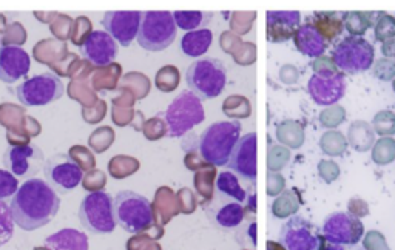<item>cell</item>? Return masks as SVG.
Returning a JSON list of instances; mask_svg holds the SVG:
<instances>
[{
	"instance_id": "cell-1",
	"label": "cell",
	"mask_w": 395,
	"mask_h": 250,
	"mask_svg": "<svg viewBox=\"0 0 395 250\" xmlns=\"http://www.w3.org/2000/svg\"><path fill=\"white\" fill-rule=\"evenodd\" d=\"M59 208V195L40 178L26 179L10 202L12 221L26 232L50 224L56 218Z\"/></svg>"
},
{
	"instance_id": "cell-2",
	"label": "cell",
	"mask_w": 395,
	"mask_h": 250,
	"mask_svg": "<svg viewBox=\"0 0 395 250\" xmlns=\"http://www.w3.org/2000/svg\"><path fill=\"white\" fill-rule=\"evenodd\" d=\"M241 138V124L238 120H222L207 127L200 139V153L207 164L227 166L231 152Z\"/></svg>"
},
{
	"instance_id": "cell-3",
	"label": "cell",
	"mask_w": 395,
	"mask_h": 250,
	"mask_svg": "<svg viewBox=\"0 0 395 250\" xmlns=\"http://www.w3.org/2000/svg\"><path fill=\"white\" fill-rule=\"evenodd\" d=\"M114 220L122 231L128 233H142L155 224L153 207L142 195L122 190L113 198Z\"/></svg>"
},
{
	"instance_id": "cell-4",
	"label": "cell",
	"mask_w": 395,
	"mask_h": 250,
	"mask_svg": "<svg viewBox=\"0 0 395 250\" xmlns=\"http://www.w3.org/2000/svg\"><path fill=\"white\" fill-rule=\"evenodd\" d=\"M187 85L198 98L213 99L226 89L227 70L221 60L215 57H202L188 66Z\"/></svg>"
},
{
	"instance_id": "cell-5",
	"label": "cell",
	"mask_w": 395,
	"mask_h": 250,
	"mask_svg": "<svg viewBox=\"0 0 395 250\" xmlns=\"http://www.w3.org/2000/svg\"><path fill=\"white\" fill-rule=\"evenodd\" d=\"M170 138H181L193 127L206 119V111L201 99L195 93L186 90L176 96L164 113Z\"/></svg>"
},
{
	"instance_id": "cell-6",
	"label": "cell",
	"mask_w": 395,
	"mask_h": 250,
	"mask_svg": "<svg viewBox=\"0 0 395 250\" xmlns=\"http://www.w3.org/2000/svg\"><path fill=\"white\" fill-rule=\"evenodd\" d=\"M176 31L178 28H176L173 12L147 11L142 15L136 40L147 51H162L173 44Z\"/></svg>"
},
{
	"instance_id": "cell-7",
	"label": "cell",
	"mask_w": 395,
	"mask_h": 250,
	"mask_svg": "<svg viewBox=\"0 0 395 250\" xmlns=\"http://www.w3.org/2000/svg\"><path fill=\"white\" fill-rule=\"evenodd\" d=\"M79 221L87 232L94 235L112 233L116 229L112 195L107 192L88 193L80 202Z\"/></svg>"
},
{
	"instance_id": "cell-8",
	"label": "cell",
	"mask_w": 395,
	"mask_h": 250,
	"mask_svg": "<svg viewBox=\"0 0 395 250\" xmlns=\"http://www.w3.org/2000/svg\"><path fill=\"white\" fill-rule=\"evenodd\" d=\"M332 62L342 73L357 74L369 70L376 59V50L363 37L347 36L333 46Z\"/></svg>"
},
{
	"instance_id": "cell-9",
	"label": "cell",
	"mask_w": 395,
	"mask_h": 250,
	"mask_svg": "<svg viewBox=\"0 0 395 250\" xmlns=\"http://www.w3.org/2000/svg\"><path fill=\"white\" fill-rule=\"evenodd\" d=\"M64 84L56 73L46 71L36 74L16 89L19 102L25 107H44L64 96Z\"/></svg>"
},
{
	"instance_id": "cell-10",
	"label": "cell",
	"mask_w": 395,
	"mask_h": 250,
	"mask_svg": "<svg viewBox=\"0 0 395 250\" xmlns=\"http://www.w3.org/2000/svg\"><path fill=\"white\" fill-rule=\"evenodd\" d=\"M42 170L46 184L58 195L73 192L84 178L82 168L78 166V162L64 153H56L46 159Z\"/></svg>"
},
{
	"instance_id": "cell-11",
	"label": "cell",
	"mask_w": 395,
	"mask_h": 250,
	"mask_svg": "<svg viewBox=\"0 0 395 250\" xmlns=\"http://www.w3.org/2000/svg\"><path fill=\"white\" fill-rule=\"evenodd\" d=\"M44 164V152L37 145H11L3 154L5 170L16 178L33 179L42 170Z\"/></svg>"
},
{
	"instance_id": "cell-12",
	"label": "cell",
	"mask_w": 395,
	"mask_h": 250,
	"mask_svg": "<svg viewBox=\"0 0 395 250\" xmlns=\"http://www.w3.org/2000/svg\"><path fill=\"white\" fill-rule=\"evenodd\" d=\"M308 90L312 100L317 105H335L346 94L344 73L338 69L313 73L309 79Z\"/></svg>"
},
{
	"instance_id": "cell-13",
	"label": "cell",
	"mask_w": 395,
	"mask_h": 250,
	"mask_svg": "<svg viewBox=\"0 0 395 250\" xmlns=\"http://www.w3.org/2000/svg\"><path fill=\"white\" fill-rule=\"evenodd\" d=\"M362 221L347 212H337L324 220L323 238L337 246H356L363 238Z\"/></svg>"
},
{
	"instance_id": "cell-14",
	"label": "cell",
	"mask_w": 395,
	"mask_h": 250,
	"mask_svg": "<svg viewBox=\"0 0 395 250\" xmlns=\"http://www.w3.org/2000/svg\"><path fill=\"white\" fill-rule=\"evenodd\" d=\"M322 236L310 221L292 216L281 229V244L286 250H318Z\"/></svg>"
},
{
	"instance_id": "cell-15",
	"label": "cell",
	"mask_w": 395,
	"mask_h": 250,
	"mask_svg": "<svg viewBox=\"0 0 395 250\" xmlns=\"http://www.w3.org/2000/svg\"><path fill=\"white\" fill-rule=\"evenodd\" d=\"M258 136L255 132L244 134L231 152V157L227 166L234 170L238 177L249 182H255L258 175Z\"/></svg>"
},
{
	"instance_id": "cell-16",
	"label": "cell",
	"mask_w": 395,
	"mask_h": 250,
	"mask_svg": "<svg viewBox=\"0 0 395 250\" xmlns=\"http://www.w3.org/2000/svg\"><path fill=\"white\" fill-rule=\"evenodd\" d=\"M142 15L141 11H107L102 25L119 45L130 46L138 36Z\"/></svg>"
},
{
	"instance_id": "cell-17",
	"label": "cell",
	"mask_w": 395,
	"mask_h": 250,
	"mask_svg": "<svg viewBox=\"0 0 395 250\" xmlns=\"http://www.w3.org/2000/svg\"><path fill=\"white\" fill-rule=\"evenodd\" d=\"M79 51L82 56L96 66H107L118 57V44L107 31H91L84 42L80 44Z\"/></svg>"
},
{
	"instance_id": "cell-18",
	"label": "cell",
	"mask_w": 395,
	"mask_h": 250,
	"mask_svg": "<svg viewBox=\"0 0 395 250\" xmlns=\"http://www.w3.org/2000/svg\"><path fill=\"white\" fill-rule=\"evenodd\" d=\"M31 59L24 48L15 45L2 46L0 50V80L12 84L30 73Z\"/></svg>"
},
{
	"instance_id": "cell-19",
	"label": "cell",
	"mask_w": 395,
	"mask_h": 250,
	"mask_svg": "<svg viewBox=\"0 0 395 250\" xmlns=\"http://www.w3.org/2000/svg\"><path fill=\"white\" fill-rule=\"evenodd\" d=\"M267 24V40L272 44H283L294 37L295 31L301 25L299 11H269L265 17Z\"/></svg>"
},
{
	"instance_id": "cell-20",
	"label": "cell",
	"mask_w": 395,
	"mask_h": 250,
	"mask_svg": "<svg viewBox=\"0 0 395 250\" xmlns=\"http://www.w3.org/2000/svg\"><path fill=\"white\" fill-rule=\"evenodd\" d=\"M292 39H294L297 50L304 54V56H309L312 59H318L324 56V53L329 46L328 40L322 36V33H319L310 22L299 25Z\"/></svg>"
},
{
	"instance_id": "cell-21",
	"label": "cell",
	"mask_w": 395,
	"mask_h": 250,
	"mask_svg": "<svg viewBox=\"0 0 395 250\" xmlns=\"http://www.w3.org/2000/svg\"><path fill=\"white\" fill-rule=\"evenodd\" d=\"M220 198L222 199V204L220 207L210 208L207 207L209 216L212 218L215 224L221 227H238L241 226V222L246 220V212H244V206L236 202L234 199L224 198L220 195Z\"/></svg>"
},
{
	"instance_id": "cell-22",
	"label": "cell",
	"mask_w": 395,
	"mask_h": 250,
	"mask_svg": "<svg viewBox=\"0 0 395 250\" xmlns=\"http://www.w3.org/2000/svg\"><path fill=\"white\" fill-rule=\"evenodd\" d=\"M308 22H310L322 33V36L328 40V44H332L344 31L343 17L335 11H317L308 19Z\"/></svg>"
},
{
	"instance_id": "cell-23",
	"label": "cell",
	"mask_w": 395,
	"mask_h": 250,
	"mask_svg": "<svg viewBox=\"0 0 395 250\" xmlns=\"http://www.w3.org/2000/svg\"><path fill=\"white\" fill-rule=\"evenodd\" d=\"M45 246L50 250H88V238L76 229H62L46 236Z\"/></svg>"
},
{
	"instance_id": "cell-24",
	"label": "cell",
	"mask_w": 395,
	"mask_h": 250,
	"mask_svg": "<svg viewBox=\"0 0 395 250\" xmlns=\"http://www.w3.org/2000/svg\"><path fill=\"white\" fill-rule=\"evenodd\" d=\"M347 144L358 153H365L371 150L376 144V132L369 123L366 120H353L347 132Z\"/></svg>"
},
{
	"instance_id": "cell-25",
	"label": "cell",
	"mask_w": 395,
	"mask_h": 250,
	"mask_svg": "<svg viewBox=\"0 0 395 250\" xmlns=\"http://www.w3.org/2000/svg\"><path fill=\"white\" fill-rule=\"evenodd\" d=\"M213 40L212 31L209 28H201L195 31H188L181 40V48L186 56L200 57L204 53H207Z\"/></svg>"
},
{
	"instance_id": "cell-26",
	"label": "cell",
	"mask_w": 395,
	"mask_h": 250,
	"mask_svg": "<svg viewBox=\"0 0 395 250\" xmlns=\"http://www.w3.org/2000/svg\"><path fill=\"white\" fill-rule=\"evenodd\" d=\"M380 12L371 11H346L343 12L344 30L349 31L353 37H362L365 33L376 25Z\"/></svg>"
},
{
	"instance_id": "cell-27",
	"label": "cell",
	"mask_w": 395,
	"mask_h": 250,
	"mask_svg": "<svg viewBox=\"0 0 395 250\" xmlns=\"http://www.w3.org/2000/svg\"><path fill=\"white\" fill-rule=\"evenodd\" d=\"M301 202V195H299L298 188L284 190L281 195H278L274 204H272V213L278 220L290 218V216H294L299 211Z\"/></svg>"
},
{
	"instance_id": "cell-28",
	"label": "cell",
	"mask_w": 395,
	"mask_h": 250,
	"mask_svg": "<svg viewBox=\"0 0 395 250\" xmlns=\"http://www.w3.org/2000/svg\"><path fill=\"white\" fill-rule=\"evenodd\" d=\"M276 139L289 150H295L304 144V127L294 119H286L276 127Z\"/></svg>"
},
{
	"instance_id": "cell-29",
	"label": "cell",
	"mask_w": 395,
	"mask_h": 250,
	"mask_svg": "<svg viewBox=\"0 0 395 250\" xmlns=\"http://www.w3.org/2000/svg\"><path fill=\"white\" fill-rule=\"evenodd\" d=\"M216 167L212 164H207L201 170L195 173V188L198 197L201 198L202 207L212 202L215 197V182H216Z\"/></svg>"
},
{
	"instance_id": "cell-30",
	"label": "cell",
	"mask_w": 395,
	"mask_h": 250,
	"mask_svg": "<svg viewBox=\"0 0 395 250\" xmlns=\"http://www.w3.org/2000/svg\"><path fill=\"white\" fill-rule=\"evenodd\" d=\"M216 190L224 198L234 199L240 204H244L247 199V192L240 184V179L235 173L221 172L216 178Z\"/></svg>"
},
{
	"instance_id": "cell-31",
	"label": "cell",
	"mask_w": 395,
	"mask_h": 250,
	"mask_svg": "<svg viewBox=\"0 0 395 250\" xmlns=\"http://www.w3.org/2000/svg\"><path fill=\"white\" fill-rule=\"evenodd\" d=\"M347 145L349 144H347L346 136L338 130H328L319 139V147H322L323 153L329 154V157H343Z\"/></svg>"
},
{
	"instance_id": "cell-32",
	"label": "cell",
	"mask_w": 395,
	"mask_h": 250,
	"mask_svg": "<svg viewBox=\"0 0 395 250\" xmlns=\"http://www.w3.org/2000/svg\"><path fill=\"white\" fill-rule=\"evenodd\" d=\"M153 206H159V215H161V222L170 221L173 218L175 215L179 213V207H178V199H176L175 193L170 190L167 187H162L161 190L156 193V201Z\"/></svg>"
},
{
	"instance_id": "cell-33",
	"label": "cell",
	"mask_w": 395,
	"mask_h": 250,
	"mask_svg": "<svg viewBox=\"0 0 395 250\" xmlns=\"http://www.w3.org/2000/svg\"><path fill=\"white\" fill-rule=\"evenodd\" d=\"M222 111L226 116L234 119H246L250 116L252 107L247 98L240 94H231L222 104Z\"/></svg>"
},
{
	"instance_id": "cell-34",
	"label": "cell",
	"mask_w": 395,
	"mask_h": 250,
	"mask_svg": "<svg viewBox=\"0 0 395 250\" xmlns=\"http://www.w3.org/2000/svg\"><path fill=\"white\" fill-rule=\"evenodd\" d=\"M395 159V139L385 136L372 145V161L377 166H387Z\"/></svg>"
},
{
	"instance_id": "cell-35",
	"label": "cell",
	"mask_w": 395,
	"mask_h": 250,
	"mask_svg": "<svg viewBox=\"0 0 395 250\" xmlns=\"http://www.w3.org/2000/svg\"><path fill=\"white\" fill-rule=\"evenodd\" d=\"M179 82H181L179 70L173 65L162 66L158 74H156V87L164 93H170L178 89Z\"/></svg>"
},
{
	"instance_id": "cell-36",
	"label": "cell",
	"mask_w": 395,
	"mask_h": 250,
	"mask_svg": "<svg viewBox=\"0 0 395 250\" xmlns=\"http://www.w3.org/2000/svg\"><path fill=\"white\" fill-rule=\"evenodd\" d=\"M290 161V150L280 144H270L267 153V168L269 172H280Z\"/></svg>"
},
{
	"instance_id": "cell-37",
	"label": "cell",
	"mask_w": 395,
	"mask_h": 250,
	"mask_svg": "<svg viewBox=\"0 0 395 250\" xmlns=\"http://www.w3.org/2000/svg\"><path fill=\"white\" fill-rule=\"evenodd\" d=\"M372 128L374 132L380 136H394L395 134V113L389 110L378 111L372 119Z\"/></svg>"
},
{
	"instance_id": "cell-38",
	"label": "cell",
	"mask_w": 395,
	"mask_h": 250,
	"mask_svg": "<svg viewBox=\"0 0 395 250\" xmlns=\"http://www.w3.org/2000/svg\"><path fill=\"white\" fill-rule=\"evenodd\" d=\"M374 36L378 42H386L395 37V17L387 12H380L376 25H374Z\"/></svg>"
},
{
	"instance_id": "cell-39",
	"label": "cell",
	"mask_w": 395,
	"mask_h": 250,
	"mask_svg": "<svg viewBox=\"0 0 395 250\" xmlns=\"http://www.w3.org/2000/svg\"><path fill=\"white\" fill-rule=\"evenodd\" d=\"M12 235H15V221H12L10 206L0 199V247L10 242Z\"/></svg>"
},
{
	"instance_id": "cell-40",
	"label": "cell",
	"mask_w": 395,
	"mask_h": 250,
	"mask_svg": "<svg viewBox=\"0 0 395 250\" xmlns=\"http://www.w3.org/2000/svg\"><path fill=\"white\" fill-rule=\"evenodd\" d=\"M173 19L176 26L186 31H195L204 22L202 11H175Z\"/></svg>"
},
{
	"instance_id": "cell-41",
	"label": "cell",
	"mask_w": 395,
	"mask_h": 250,
	"mask_svg": "<svg viewBox=\"0 0 395 250\" xmlns=\"http://www.w3.org/2000/svg\"><path fill=\"white\" fill-rule=\"evenodd\" d=\"M346 120V110L342 105H331L326 107L324 110L319 113V123L326 128H335Z\"/></svg>"
},
{
	"instance_id": "cell-42",
	"label": "cell",
	"mask_w": 395,
	"mask_h": 250,
	"mask_svg": "<svg viewBox=\"0 0 395 250\" xmlns=\"http://www.w3.org/2000/svg\"><path fill=\"white\" fill-rule=\"evenodd\" d=\"M19 188V181L8 170L0 168V199H8L15 197Z\"/></svg>"
},
{
	"instance_id": "cell-43",
	"label": "cell",
	"mask_w": 395,
	"mask_h": 250,
	"mask_svg": "<svg viewBox=\"0 0 395 250\" xmlns=\"http://www.w3.org/2000/svg\"><path fill=\"white\" fill-rule=\"evenodd\" d=\"M372 66H374V76H377L378 79L381 80L395 79V60L381 57Z\"/></svg>"
},
{
	"instance_id": "cell-44",
	"label": "cell",
	"mask_w": 395,
	"mask_h": 250,
	"mask_svg": "<svg viewBox=\"0 0 395 250\" xmlns=\"http://www.w3.org/2000/svg\"><path fill=\"white\" fill-rule=\"evenodd\" d=\"M243 53V56L236 60V64L240 65H250L252 62H255L256 59V46L254 44L249 42H240L236 45V48L231 51V56L236 57Z\"/></svg>"
},
{
	"instance_id": "cell-45",
	"label": "cell",
	"mask_w": 395,
	"mask_h": 250,
	"mask_svg": "<svg viewBox=\"0 0 395 250\" xmlns=\"http://www.w3.org/2000/svg\"><path fill=\"white\" fill-rule=\"evenodd\" d=\"M176 199H178V207H179L181 213L190 215L196 211V206H198L196 197H195V193L190 190V188H187V187L181 188Z\"/></svg>"
},
{
	"instance_id": "cell-46",
	"label": "cell",
	"mask_w": 395,
	"mask_h": 250,
	"mask_svg": "<svg viewBox=\"0 0 395 250\" xmlns=\"http://www.w3.org/2000/svg\"><path fill=\"white\" fill-rule=\"evenodd\" d=\"M318 173H319V177H322V179L324 182H328V184H331V182L338 179V177H340V167H338V164H337L335 161L322 159V161H319V164H318Z\"/></svg>"
},
{
	"instance_id": "cell-47",
	"label": "cell",
	"mask_w": 395,
	"mask_h": 250,
	"mask_svg": "<svg viewBox=\"0 0 395 250\" xmlns=\"http://www.w3.org/2000/svg\"><path fill=\"white\" fill-rule=\"evenodd\" d=\"M365 250H389L385 235L378 231H369L363 238Z\"/></svg>"
},
{
	"instance_id": "cell-48",
	"label": "cell",
	"mask_w": 395,
	"mask_h": 250,
	"mask_svg": "<svg viewBox=\"0 0 395 250\" xmlns=\"http://www.w3.org/2000/svg\"><path fill=\"white\" fill-rule=\"evenodd\" d=\"M286 188V179L280 172H269L267 173V195L269 197H278Z\"/></svg>"
},
{
	"instance_id": "cell-49",
	"label": "cell",
	"mask_w": 395,
	"mask_h": 250,
	"mask_svg": "<svg viewBox=\"0 0 395 250\" xmlns=\"http://www.w3.org/2000/svg\"><path fill=\"white\" fill-rule=\"evenodd\" d=\"M256 15L255 12H247V15H244V12H235L234 15V20H240V24H231V30L238 35H246V33L250 31V22L252 20H255Z\"/></svg>"
},
{
	"instance_id": "cell-50",
	"label": "cell",
	"mask_w": 395,
	"mask_h": 250,
	"mask_svg": "<svg viewBox=\"0 0 395 250\" xmlns=\"http://www.w3.org/2000/svg\"><path fill=\"white\" fill-rule=\"evenodd\" d=\"M167 133H168V130H167L166 120H162L161 118H155V119L148 120L147 123L146 134L150 139H158L161 136H166Z\"/></svg>"
},
{
	"instance_id": "cell-51",
	"label": "cell",
	"mask_w": 395,
	"mask_h": 250,
	"mask_svg": "<svg viewBox=\"0 0 395 250\" xmlns=\"http://www.w3.org/2000/svg\"><path fill=\"white\" fill-rule=\"evenodd\" d=\"M347 213H351L352 216H356V218H363V216L369 215V206H367V202L360 199V198H352L349 201V204H347Z\"/></svg>"
},
{
	"instance_id": "cell-52",
	"label": "cell",
	"mask_w": 395,
	"mask_h": 250,
	"mask_svg": "<svg viewBox=\"0 0 395 250\" xmlns=\"http://www.w3.org/2000/svg\"><path fill=\"white\" fill-rule=\"evenodd\" d=\"M184 162H186V167L188 168V170H193V172L201 170V168L207 166V162L202 159L201 153L196 152V150H188Z\"/></svg>"
},
{
	"instance_id": "cell-53",
	"label": "cell",
	"mask_w": 395,
	"mask_h": 250,
	"mask_svg": "<svg viewBox=\"0 0 395 250\" xmlns=\"http://www.w3.org/2000/svg\"><path fill=\"white\" fill-rule=\"evenodd\" d=\"M280 79L284 84H295L298 80V70L294 65H284L280 71Z\"/></svg>"
},
{
	"instance_id": "cell-54",
	"label": "cell",
	"mask_w": 395,
	"mask_h": 250,
	"mask_svg": "<svg viewBox=\"0 0 395 250\" xmlns=\"http://www.w3.org/2000/svg\"><path fill=\"white\" fill-rule=\"evenodd\" d=\"M240 42H241V40L238 39L235 35H231V33H222L221 46H222L224 51H227V53L231 54V51L236 48V45L240 44Z\"/></svg>"
},
{
	"instance_id": "cell-55",
	"label": "cell",
	"mask_w": 395,
	"mask_h": 250,
	"mask_svg": "<svg viewBox=\"0 0 395 250\" xmlns=\"http://www.w3.org/2000/svg\"><path fill=\"white\" fill-rule=\"evenodd\" d=\"M381 53L387 59H392L395 56V37L381 44Z\"/></svg>"
},
{
	"instance_id": "cell-56",
	"label": "cell",
	"mask_w": 395,
	"mask_h": 250,
	"mask_svg": "<svg viewBox=\"0 0 395 250\" xmlns=\"http://www.w3.org/2000/svg\"><path fill=\"white\" fill-rule=\"evenodd\" d=\"M318 250H344L342 246H337V244H331V242L326 241L323 236H322V240H319V246H318Z\"/></svg>"
},
{
	"instance_id": "cell-57",
	"label": "cell",
	"mask_w": 395,
	"mask_h": 250,
	"mask_svg": "<svg viewBox=\"0 0 395 250\" xmlns=\"http://www.w3.org/2000/svg\"><path fill=\"white\" fill-rule=\"evenodd\" d=\"M267 250H286L281 242L276 241H267Z\"/></svg>"
},
{
	"instance_id": "cell-58",
	"label": "cell",
	"mask_w": 395,
	"mask_h": 250,
	"mask_svg": "<svg viewBox=\"0 0 395 250\" xmlns=\"http://www.w3.org/2000/svg\"><path fill=\"white\" fill-rule=\"evenodd\" d=\"M392 89H394V91H395V79L392 80Z\"/></svg>"
},
{
	"instance_id": "cell-59",
	"label": "cell",
	"mask_w": 395,
	"mask_h": 250,
	"mask_svg": "<svg viewBox=\"0 0 395 250\" xmlns=\"http://www.w3.org/2000/svg\"><path fill=\"white\" fill-rule=\"evenodd\" d=\"M0 50H2V45H0Z\"/></svg>"
},
{
	"instance_id": "cell-60",
	"label": "cell",
	"mask_w": 395,
	"mask_h": 250,
	"mask_svg": "<svg viewBox=\"0 0 395 250\" xmlns=\"http://www.w3.org/2000/svg\"><path fill=\"white\" fill-rule=\"evenodd\" d=\"M394 57H395V56H394Z\"/></svg>"
},
{
	"instance_id": "cell-61",
	"label": "cell",
	"mask_w": 395,
	"mask_h": 250,
	"mask_svg": "<svg viewBox=\"0 0 395 250\" xmlns=\"http://www.w3.org/2000/svg\"><path fill=\"white\" fill-rule=\"evenodd\" d=\"M389 250H391V249H389Z\"/></svg>"
}]
</instances>
